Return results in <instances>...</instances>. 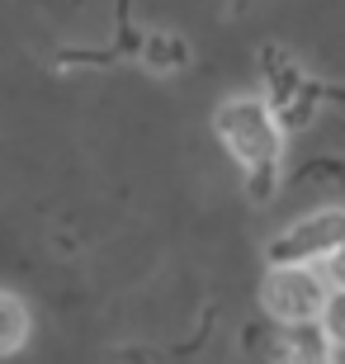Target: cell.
I'll return each instance as SVG.
<instances>
[{"instance_id":"4","label":"cell","mask_w":345,"mask_h":364,"mask_svg":"<svg viewBox=\"0 0 345 364\" xmlns=\"http://www.w3.org/2000/svg\"><path fill=\"white\" fill-rule=\"evenodd\" d=\"M275 364H331V336L322 322L284 326V341L275 346Z\"/></svg>"},{"instance_id":"2","label":"cell","mask_w":345,"mask_h":364,"mask_svg":"<svg viewBox=\"0 0 345 364\" xmlns=\"http://www.w3.org/2000/svg\"><path fill=\"white\" fill-rule=\"evenodd\" d=\"M331 298V279L317 274L312 265H275L260 289V303L279 326H303V322H322Z\"/></svg>"},{"instance_id":"3","label":"cell","mask_w":345,"mask_h":364,"mask_svg":"<svg viewBox=\"0 0 345 364\" xmlns=\"http://www.w3.org/2000/svg\"><path fill=\"white\" fill-rule=\"evenodd\" d=\"M341 242H345V208H317V213H303L298 223L279 232L265 246V260L270 265H317V260H331Z\"/></svg>"},{"instance_id":"8","label":"cell","mask_w":345,"mask_h":364,"mask_svg":"<svg viewBox=\"0 0 345 364\" xmlns=\"http://www.w3.org/2000/svg\"><path fill=\"white\" fill-rule=\"evenodd\" d=\"M279 189V166H255V171H246V194H251L255 203L275 199Z\"/></svg>"},{"instance_id":"6","label":"cell","mask_w":345,"mask_h":364,"mask_svg":"<svg viewBox=\"0 0 345 364\" xmlns=\"http://www.w3.org/2000/svg\"><path fill=\"white\" fill-rule=\"evenodd\" d=\"M28 341V308L19 294H5L0 289V360L14 350H24Z\"/></svg>"},{"instance_id":"5","label":"cell","mask_w":345,"mask_h":364,"mask_svg":"<svg viewBox=\"0 0 345 364\" xmlns=\"http://www.w3.org/2000/svg\"><path fill=\"white\" fill-rule=\"evenodd\" d=\"M142 62L147 71H156V76H175V71L189 67V43L180 33H147L142 38Z\"/></svg>"},{"instance_id":"1","label":"cell","mask_w":345,"mask_h":364,"mask_svg":"<svg viewBox=\"0 0 345 364\" xmlns=\"http://www.w3.org/2000/svg\"><path fill=\"white\" fill-rule=\"evenodd\" d=\"M213 128L223 137V147L246 171L284 161V123H279V114L270 109L265 95H232V100H223L218 114H213Z\"/></svg>"},{"instance_id":"7","label":"cell","mask_w":345,"mask_h":364,"mask_svg":"<svg viewBox=\"0 0 345 364\" xmlns=\"http://www.w3.org/2000/svg\"><path fill=\"white\" fill-rule=\"evenodd\" d=\"M322 326H327L331 346H345V289H331V298H327V312H322Z\"/></svg>"},{"instance_id":"9","label":"cell","mask_w":345,"mask_h":364,"mask_svg":"<svg viewBox=\"0 0 345 364\" xmlns=\"http://www.w3.org/2000/svg\"><path fill=\"white\" fill-rule=\"evenodd\" d=\"M327 279H331V289H345V242L336 246V256L327 260Z\"/></svg>"}]
</instances>
